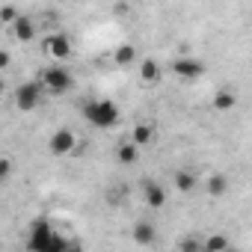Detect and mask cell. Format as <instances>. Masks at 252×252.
Instances as JSON below:
<instances>
[{
    "label": "cell",
    "mask_w": 252,
    "mask_h": 252,
    "mask_svg": "<svg viewBox=\"0 0 252 252\" xmlns=\"http://www.w3.org/2000/svg\"><path fill=\"white\" fill-rule=\"evenodd\" d=\"M175 190H178V193H193V190H196V178H193V172L178 169V172H175Z\"/></svg>",
    "instance_id": "obj_17"
},
{
    "label": "cell",
    "mask_w": 252,
    "mask_h": 252,
    "mask_svg": "<svg viewBox=\"0 0 252 252\" xmlns=\"http://www.w3.org/2000/svg\"><path fill=\"white\" fill-rule=\"evenodd\" d=\"M71 252H83V249H80V246H71Z\"/></svg>",
    "instance_id": "obj_23"
},
{
    "label": "cell",
    "mask_w": 252,
    "mask_h": 252,
    "mask_svg": "<svg viewBox=\"0 0 252 252\" xmlns=\"http://www.w3.org/2000/svg\"><path fill=\"white\" fill-rule=\"evenodd\" d=\"M225 252H237V249H231V246H228V249H225Z\"/></svg>",
    "instance_id": "obj_24"
},
{
    "label": "cell",
    "mask_w": 252,
    "mask_h": 252,
    "mask_svg": "<svg viewBox=\"0 0 252 252\" xmlns=\"http://www.w3.org/2000/svg\"><path fill=\"white\" fill-rule=\"evenodd\" d=\"M42 92H45L42 80H27V83H21V86L15 89V104H18V110H24V113L36 110V104H39Z\"/></svg>",
    "instance_id": "obj_4"
},
{
    "label": "cell",
    "mask_w": 252,
    "mask_h": 252,
    "mask_svg": "<svg viewBox=\"0 0 252 252\" xmlns=\"http://www.w3.org/2000/svg\"><path fill=\"white\" fill-rule=\"evenodd\" d=\"M39 80H42L45 92H51V95H63V92H68V89L74 86V77H71V71H68L65 65H51V68H45Z\"/></svg>",
    "instance_id": "obj_3"
},
{
    "label": "cell",
    "mask_w": 252,
    "mask_h": 252,
    "mask_svg": "<svg viewBox=\"0 0 252 252\" xmlns=\"http://www.w3.org/2000/svg\"><path fill=\"white\" fill-rule=\"evenodd\" d=\"M68 252H71V249H68Z\"/></svg>",
    "instance_id": "obj_25"
},
{
    "label": "cell",
    "mask_w": 252,
    "mask_h": 252,
    "mask_svg": "<svg viewBox=\"0 0 252 252\" xmlns=\"http://www.w3.org/2000/svg\"><path fill=\"white\" fill-rule=\"evenodd\" d=\"M202 243H205V237H199V234H184L175 252H202Z\"/></svg>",
    "instance_id": "obj_19"
},
{
    "label": "cell",
    "mask_w": 252,
    "mask_h": 252,
    "mask_svg": "<svg viewBox=\"0 0 252 252\" xmlns=\"http://www.w3.org/2000/svg\"><path fill=\"white\" fill-rule=\"evenodd\" d=\"M225 193H228V178H225L222 172H214V175L208 178V196L220 199V196H225Z\"/></svg>",
    "instance_id": "obj_14"
},
{
    "label": "cell",
    "mask_w": 252,
    "mask_h": 252,
    "mask_svg": "<svg viewBox=\"0 0 252 252\" xmlns=\"http://www.w3.org/2000/svg\"><path fill=\"white\" fill-rule=\"evenodd\" d=\"M12 33H15L18 42H33V39H36V24H33L27 15H21V18L12 24Z\"/></svg>",
    "instance_id": "obj_12"
},
{
    "label": "cell",
    "mask_w": 252,
    "mask_h": 252,
    "mask_svg": "<svg viewBox=\"0 0 252 252\" xmlns=\"http://www.w3.org/2000/svg\"><path fill=\"white\" fill-rule=\"evenodd\" d=\"M42 48L54 60H68L71 57V39H68V33H51V36H45Z\"/></svg>",
    "instance_id": "obj_5"
},
{
    "label": "cell",
    "mask_w": 252,
    "mask_h": 252,
    "mask_svg": "<svg viewBox=\"0 0 252 252\" xmlns=\"http://www.w3.org/2000/svg\"><path fill=\"white\" fill-rule=\"evenodd\" d=\"M172 74L181 77V80H196V77L205 74V63L196 60V57H178L172 63Z\"/></svg>",
    "instance_id": "obj_6"
},
{
    "label": "cell",
    "mask_w": 252,
    "mask_h": 252,
    "mask_svg": "<svg viewBox=\"0 0 252 252\" xmlns=\"http://www.w3.org/2000/svg\"><path fill=\"white\" fill-rule=\"evenodd\" d=\"M137 158H140V146L137 143H119L116 146V160H119V166H134L137 163Z\"/></svg>",
    "instance_id": "obj_10"
},
{
    "label": "cell",
    "mask_w": 252,
    "mask_h": 252,
    "mask_svg": "<svg viewBox=\"0 0 252 252\" xmlns=\"http://www.w3.org/2000/svg\"><path fill=\"white\" fill-rule=\"evenodd\" d=\"M83 116H86L89 125H95V128H101V131H107V128H113V125H119V119H122L119 107H116L113 101H107V98L89 101V104L83 107Z\"/></svg>",
    "instance_id": "obj_2"
},
{
    "label": "cell",
    "mask_w": 252,
    "mask_h": 252,
    "mask_svg": "<svg viewBox=\"0 0 252 252\" xmlns=\"http://www.w3.org/2000/svg\"><path fill=\"white\" fill-rule=\"evenodd\" d=\"M21 15H18V9L15 6H0V21H3V24H15Z\"/></svg>",
    "instance_id": "obj_20"
},
{
    "label": "cell",
    "mask_w": 252,
    "mask_h": 252,
    "mask_svg": "<svg viewBox=\"0 0 252 252\" xmlns=\"http://www.w3.org/2000/svg\"><path fill=\"white\" fill-rule=\"evenodd\" d=\"M228 249V237L225 234H208L202 243V252H225Z\"/></svg>",
    "instance_id": "obj_18"
},
{
    "label": "cell",
    "mask_w": 252,
    "mask_h": 252,
    "mask_svg": "<svg viewBox=\"0 0 252 252\" xmlns=\"http://www.w3.org/2000/svg\"><path fill=\"white\" fill-rule=\"evenodd\" d=\"M74 143H77L74 131H71V128H60V131H54V134H51L48 149H51L57 158H63V155H71V152H74Z\"/></svg>",
    "instance_id": "obj_7"
},
{
    "label": "cell",
    "mask_w": 252,
    "mask_h": 252,
    "mask_svg": "<svg viewBox=\"0 0 252 252\" xmlns=\"http://www.w3.org/2000/svg\"><path fill=\"white\" fill-rule=\"evenodd\" d=\"M137 60V48L134 45H119L116 51H113V63L116 65H131Z\"/></svg>",
    "instance_id": "obj_15"
},
{
    "label": "cell",
    "mask_w": 252,
    "mask_h": 252,
    "mask_svg": "<svg viewBox=\"0 0 252 252\" xmlns=\"http://www.w3.org/2000/svg\"><path fill=\"white\" fill-rule=\"evenodd\" d=\"M152 140H155V128H152V125H146V122L134 125V131H131V143H137V146L143 149V146H149Z\"/></svg>",
    "instance_id": "obj_13"
},
{
    "label": "cell",
    "mask_w": 252,
    "mask_h": 252,
    "mask_svg": "<svg viewBox=\"0 0 252 252\" xmlns=\"http://www.w3.org/2000/svg\"><path fill=\"white\" fill-rule=\"evenodd\" d=\"M9 172H12V160H9V158H3V160H0V178L6 181V178H9Z\"/></svg>",
    "instance_id": "obj_21"
},
{
    "label": "cell",
    "mask_w": 252,
    "mask_h": 252,
    "mask_svg": "<svg viewBox=\"0 0 252 252\" xmlns=\"http://www.w3.org/2000/svg\"><path fill=\"white\" fill-rule=\"evenodd\" d=\"M160 65L155 63V60H143V65H140V77H143V83H158L160 80Z\"/></svg>",
    "instance_id": "obj_16"
},
{
    "label": "cell",
    "mask_w": 252,
    "mask_h": 252,
    "mask_svg": "<svg viewBox=\"0 0 252 252\" xmlns=\"http://www.w3.org/2000/svg\"><path fill=\"white\" fill-rule=\"evenodd\" d=\"M143 199L152 211H160V208H166V187L155 178H146L143 181Z\"/></svg>",
    "instance_id": "obj_8"
},
{
    "label": "cell",
    "mask_w": 252,
    "mask_h": 252,
    "mask_svg": "<svg viewBox=\"0 0 252 252\" xmlns=\"http://www.w3.org/2000/svg\"><path fill=\"white\" fill-rule=\"evenodd\" d=\"M131 237H134L137 246H152V243L158 240V228H155L149 220H137L134 228H131Z\"/></svg>",
    "instance_id": "obj_9"
},
{
    "label": "cell",
    "mask_w": 252,
    "mask_h": 252,
    "mask_svg": "<svg viewBox=\"0 0 252 252\" xmlns=\"http://www.w3.org/2000/svg\"><path fill=\"white\" fill-rule=\"evenodd\" d=\"M0 68H9V51L0 54Z\"/></svg>",
    "instance_id": "obj_22"
},
{
    "label": "cell",
    "mask_w": 252,
    "mask_h": 252,
    "mask_svg": "<svg viewBox=\"0 0 252 252\" xmlns=\"http://www.w3.org/2000/svg\"><path fill=\"white\" fill-rule=\"evenodd\" d=\"M214 110L217 113H228V110H234L237 107V92H231V89H220V92H214Z\"/></svg>",
    "instance_id": "obj_11"
},
{
    "label": "cell",
    "mask_w": 252,
    "mask_h": 252,
    "mask_svg": "<svg viewBox=\"0 0 252 252\" xmlns=\"http://www.w3.org/2000/svg\"><path fill=\"white\" fill-rule=\"evenodd\" d=\"M27 246H30V252H68V249H71V243H68L63 234H57V228H54L48 220H36V222L30 225V240H27Z\"/></svg>",
    "instance_id": "obj_1"
}]
</instances>
